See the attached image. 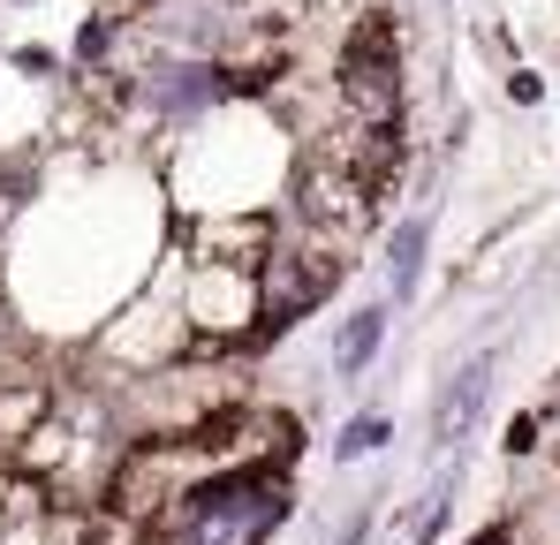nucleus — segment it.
Returning <instances> with one entry per match:
<instances>
[{
  "mask_svg": "<svg viewBox=\"0 0 560 545\" xmlns=\"http://www.w3.org/2000/svg\"><path fill=\"white\" fill-rule=\"evenodd\" d=\"M280 523H288V477L273 462H228V469L183 485L167 508L175 545H266Z\"/></svg>",
  "mask_w": 560,
  "mask_h": 545,
  "instance_id": "nucleus-1",
  "label": "nucleus"
},
{
  "mask_svg": "<svg viewBox=\"0 0 560 545\" xmlns=\"http://www.w3.org/2000/svg\"><path fill=\"white\" fill-rule=\"evenodd\" d=\"M334 77L349 91V114H364V129L394 121V106H401V46H394V23H386V15H364V23L341 38Z\"/></svg>",
  "mask_w": 560,
  "mask_h": 545,
  "instance_id": "nucleus-2",
  "label": "nucleus"
},
{
  "mask_svg": "<svg viewBox=\"0 0 560 545\" xmlns=\"http://www.w3.org/2000/svg\"><path fill=\"white\" fill-rule=\"evenodd\" d=\"M378 189L341 152H318V160H303V175H295V212L311 220V228H341V235H357L364 220H372Z\"/></svg>",
  "mask_w": 560,
  "mask_h": 545,
  "instance_id": "nucleus-3",
  "label": "nucleus"
},
{
  "mask_svg": "<svg viewBox=\"0 0 560 545\" xmlns=\"http://www.w3.org/2000/svg\"><path fill=\"white\" fill-rule=\"evenodd\" d=\"M341 280V251H288L266 266V311H258V326L280 334V326H295L326 288Z\"/></svg>",
  "mask_w": 560,
  "mask_h": 545,
  "instance_id": "nucleus-4",
  "label": "nucleus"
},
{
  "mask_svg": "<svg viewBox=\"0 0 560 545\" xmlns=\"http://www.w3.org/2000/svg\"><path fill=\"white\" fill-rule=\"evenodd\" d=\"M485 386H492V357H469L455 379H447V394H440V417H432V440L440 448H463L469 425L485 417Z\"/></svg>",
  "mask_w": 560,
  "mask_h": 545,
  "instance_id": "nucleus-5",
  "label": "nucleus"
},
{
  "mask_svg": "<svg viewBox=\"0 0 560 545\" xmlns=\"http://www.w3.org/2000/svg\"><path fill=\"white\" fill-rule=\"evenodd\" d=\"M378 334H386V311H357L349 326H341V349H334V371L341 379H357L364 363L378 357Z\"/></svg>",
  "mask_w": 560,
  "mask_h": 545,
  "instance_id": "nucleus-6",
  "label": "nucleus"
},
{
  "mask_svg": "<svg viewBox=\"0 0 560 545\" xmlns=\"http://www.w3.org/2000/svg\"><path fill=\"white\" fill-rule=\"evenodd\" d=\"M447 508H455V477H440V485L417 500V515H409L401 545H432V538H440V523H447Z\"/></svg>",
  "mask_w": 560,
  "mask_h": 545,
  "instance_id": "nucleus-7",
  "label": "nucleus"
},
{
  "mask_svg": "<svg viewBox=\"0 0 560 545\" xmlns=\"http://www.w3.org/2000/svg\"><path fill=\"white\" fill-rule=\"evenodd\" d=\"M394 295H409L417 288V258H424V220H401V235H394Z\"/></svg>",
  "mask_w": 560,
  "mask_h": 545,
  "instance_id": "nucleus-8",
  "label": "nucleus"
},
{
  "mask_svg": "<svg viewBox=\"0 0 560 545\" xmlns=\"http://www.w3.org/2000/svg\"><path fill=\"white\" fill-rule=\"evenodd\" d=\"M386 432H394L386 417H357V425H349V432L334 440V454H341V462H357V454H372L378 440H386Z\"/></svg>",
  "mask_w": 560,
  "mask_h": 545,
  "instance_id": "nucleus-9",
  "label": "nucleus"
},
{
  "mask_svg": "<svg viewBox=\"0 0 560 545\" xmlns=\"http://www.w3.org/2000/svg\"><path fill=\"white\" fill-rule=\"evenodd\" d=\"M469 545H515V538H500V531H485V538H469Z\"/></svg>",
  "mask_w": 560,
  "mask_h": 545,
  "instance_id": "nucleus-10",
  "label": "nucleus"
},
{
  "mask_svg": "<svg viewBox=\"0 0 560 545\" xmlns=\"http://www.w3.org/2000/svg\"><path fill=\"white\" fill-rule=\"evenodd\" d=\"M0 538H8V515H0Z\"/></svg>",
  "mask_w": 560,
  "mask_h": 545,
  "instance_id": "nucleus-11",
  "label": "nucleus"
}]
</instances>
